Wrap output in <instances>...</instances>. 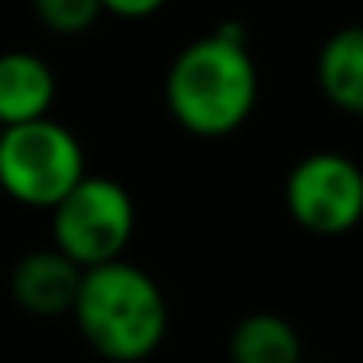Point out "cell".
<instances>
[{
	"mask_svg": "<svg viewBox=\"0 0 363 363\" xmlns=\"http://www.w3.org/2000/svg\"><path fill=\"white\" fill-rule=\"evenodd\" d=\"M316 90L340 113L363 110V32L355 24L336 28L316 51Z\"/></svg>",
	"mask_w": 363,
	"mask_h": 363,
	"instance_id": "obj_8",
	"label": "cell"
},
{
	"mask_svg": "<svg viewBox=\"0 0 363 363\" xmlns=\"http://www.w3.org/2000/svg\"><path fill=\"white\" fill-rule=\"evenodd\" d=\"M285 211L301 230L316 238H340L355 230L363 211L359 164L344 152H308L285 176Z\"/></svg>",
	"mask_w": 363,
	"mask_h": 363,
	"instance_id": "obj_5",
	"label": "cell"
},
{
	"mask_svg": "<svg viewBox=\"0 0 363 363\" xmlns=\"http://www.w3.org/2000/svg\"><path fill=\"white\" fill-rule=\"evenodd\" d=\"M86 340V347L106 363H145L160 352L168 336V297L145 266L113 258L82 269L74 305L67 313Z\"/></svg>",
	"mask_w": 363,
	"mask_h": 363,
	"instance_id": "obj_2",
	"label": "cell"
},
{
	"mask_svg": "<svg viewBox=\"0 0 363 363\" xmlns=\"http://www.w3.org/2000/svg\"><path fill=\"white\" fill-rule=\"evenodd\" d=\"M82 269L55 246L28 250L12 262L9 269V297L28 316H67L74 305Z\"/></svg>",
	"mask_w": 363,
	"mask_h": 363,
	"instance_id": "obj_6",
	"label": "cell"
},
{
	"mask_svg": "<svg viewBox=\"0 0 363 363\" xmlns=\"http://www.w3.org/2000/svg\"><path fill=\"white\" fill-rule=\"evenodd\" d=\"M301 363H308V359H301Z\"/></svg>",
	"mask_w": 363,
	"mask_h": 363,
	"instance_id": "obj_12",
	"label": "cell"
},
{
	"mask_svg": "<svg viewBox=\"0 0 363 363\" xmlns=\"http://www.w3.org/2000/svg\"><path fill=\"white\" fill-rule=\"evenodd\" d=\"M55 98H59V79L48 59L20 48L0 51V129L51 118Z\"/></svg>",
	"mask_w": 363,
	"mask_h": 363,
	"instance_id": "obj_7",
	"label": "cell"
},
{
	"mask_svg": "<svg viewBox=\"0 0 363 363\" xmlns=\"http://www.w3.org/2000/svg\"><path fill=\"white\" fill-rule=\"evenodd\" d=\"M102 16H118V20H149L164 9L168 0H98Z\"/></svg>",
	"mask_w": 363,
	"mask_h": 363,
	"instance_id": "obj_11",
	"label": "cell"
},
{
	"mask_svg": "<svg viewBox=\"0 0 363 363\" xmlns=\"http://www.w3.org/2000/svg\"><path fill=\"white\" fill-rule=\"evenodd\" d=\"M305 340L281 313H246L227 336V363H301Z\"/></svg>",
	"mask_w": 363,
	"mask_h": 363,
	"instance_id": "obj_9",
	"label": "cell"
},
{
	"mask_svg": "<svg viewBox=\"0 0 363 363\" xmlns=\"http://www.w3.org/2000/svg\"><path fill=\"white\" fill-rule=\"evenodd\" d=\"M137 230L133 196L113 176L86 172L51 207V246L79 269L125 258Z\"/></svg>",
	"mask_w": 363,
	"mask_h": 363,
	"instance_id": "obj_4",
	"label": "cell"
},
{
	"mask_svg": "<svg viewBox=\"0 0 363 363\" xmlns=\"http://www.w3.org/2000/svg\"><path fill=\"white\" fill-rule=\"evenodd\" d=\"M86 149L55 118L0 129V191L20 207L51 211L86 176Z\"/></svg>",
	"mask_w": 363,
	"mask_h": 363,
	"instance_id": "obj_3",
	"label": "cell"
},
{
	"mask_svg": "<svg viewBox=\"0 0 363 363\" xmlns=\"http://www.w3.org/2000/svg\"><path fill=\"white\" fill-rule=\"evenodd\" d=\"M164 106L191 137L219 141L238 133L258 106V67L242 28L184 43L164 71Z\"/></svg>",
	"mask_w": 363,
	"mask_h": 363,
	"instance_id": "obj_1",
	"label": "cell"
},
{
	"mask_svg": "<svg viewBox=\"0 0 363 363\" xmlns=\"http://www.w3.org/2000/svg\"><path fill=\"white\" fill-rule=\"evenodd\" d=\"M32 12L43 32L63 35V40L90 32L102 20V4L98 0H32Z\"/></svg>",
	"mask_w": 363,
	"mask_h": 363,
	"instance_id": "obj_10",
	"label": "cell"
}]
</instances>
